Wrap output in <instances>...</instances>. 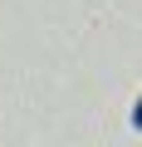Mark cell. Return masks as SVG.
<instances>
[{"label":"cell","instance_id":"obj_1","mask_svg":"<svg viewBox=\"0 0 142 147\" xmlns=\"http://www.w3.org/2000/svg\"><path fill=\"white\" fill-rule=\"evenodd\" d=\"M132 127L142 132V98H137V108H132Z\"/></svg>","mask_w":142,"mask_h":147}]
</instances>
